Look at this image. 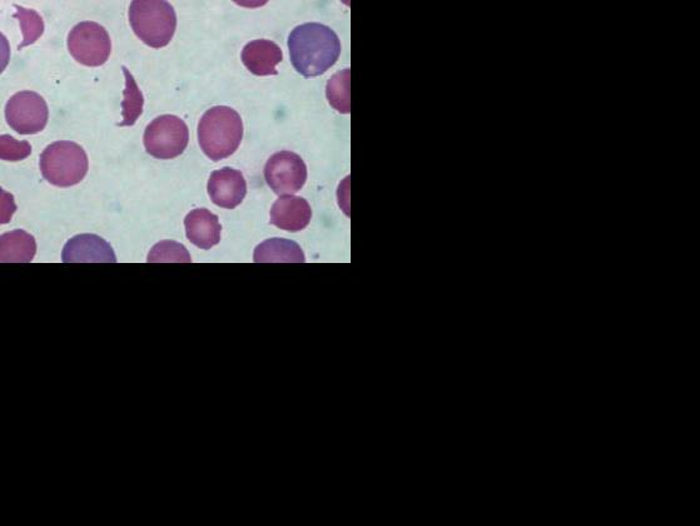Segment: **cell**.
<instances>
[{
  "instance_id": "cell-20",
  "label": "cell",
  "mask_w": 700,
  "mask_h": 526,
  "mask_svg": "<svg viewBox=\"0 0 700 526\" xmlns=\"http://www.w3.org/2000/svg\"><path fill=\"white\" fill-rule=\"evenodd\" d=\"M32 147L27 141L19 142L11 136L0 137V158L3 161H22L31 156Z\"/></svg>"
},
{
  "instance_id": "cell-14",
  "label": "cell",
  "mask_w": 700,
  "mask_h": 526,
  "mask_svg": "<svg viewBox=\"0 0 700 526\" xmlns=\"http://www.w3.org/2000/svg\"><path fill=\"white\" fill-rule=\"evenodd\" d=\"M37 253V242L24 230L7 232L0 237V262L28 263Z\"/></svg>"
},
{
  "instance_id": "cell-16",
  "label": "cell",
  "mask_w": 700,
  "mask_h": 526,
  "mask_svg": "<svg viewBox=\"0 0 700 526\" xmlns=\"http://www.w3.org/2000/svg\"><path fill=\"white\" fill-rule=\"evenodd\" d=\"M122 71L124 78H126V89L123 92L124 99L122 102L123 121L118 126L131 127L142 116L145 98H143L141 89L138 88L136 79L128 71V68L123 67Z\"/></svg>"
},
{
  "instance_id": "cell-2",
  "label": "cell",
  "mask_w": 700,
  "mask_h": 526,
  "mask_svg": "<svg viewBox=\"0 0 700 526\" xmlns=\"http://www.w3.org/2000/svg\"><path fill=\"white\" fill-rule=\"evenodd\" d=\"M243 122L235 109L218 106L208 109L198 123V143L212 161L231 157L240 147Z\"/></svg>"
},
{
  "instance_id": "cell-4",
  "label": "cell",
  "mask_w": 700,
  "mask_h": 526,
  "mask_svg": "<svg viewBox=\"0 0 700 526\" xmlns=\"http://www.w3.org/2000/svg\"><path fill=\"white\" fill-rule=\"evenodd\" d=\"M44 180L57 187L78 185L86 177L89 167L86 151L77 143H52L41 155L39 162Z\"/></svg>"
},
{
  "instance_id": "cell-9",
  "label": "cell",
  "mask_w": 700,
  "mask_h": 526,
  "mask_svg": "<svg viewBox=\"0 0 700 526\" xmlns=\"http://www.w3.org/2000/svg\"><path fill=\"white\" fill-rule=\"evenodd\" d=\"M207 190L216 206L233 210L245 200L247 183L240 171L225 167L212 172Z\"/></svg>"
},
{
  "instance_id": "cell-3",
  "label": "cell",
  "mask_w": 700,
  "mask_h": 526,
  "mask_svg": "<svg viewBox=\"0 0 700 526\" xmlns=\"http://www.w3.org/2000/svg\"><path fill=\"white\" fill-rule=\"evenodd\" d=\"M129 23L141 41L152 48L171 43L177 28L175 8L161 0H136L129 7Z\"/></svg>"
},
{
  "instance_id": "cell-12",
  "label": "cell",
  "mask_w": 700,
  "mask_h": 526,
  "mask_svg": "<svg viewBox=\"0 0 700 526\" xmlns=\"http://www.w3.org/2000/svg\"><path fill=\"white\" fill-rule=\"evenodd\" d=\"M188 241L201 250H211L221 241L220 220L207 208H196L185 218Z\"/></svg>"
},
{
  "instance_id": "cell-13",
  "label": "cell",
  "mask_w": 700,
  "mask_h": 526,
  "mask_svg": "<svg viewBox=\"0 0 700 526\" xmlns=\"http://www.w3.org/2000/svg\"><path fill=\"white\" fill-rule=\"evenodd\" d=\"M241 57L248 71L255 76L266 77L277 76L276 67L284 59V54L276 43L268 39H257L246 44Z\"/></svg>"
},
{
  "instance_id": "cell-11",
  "label": "cell",
  "mask_w": 700,
  "mask_h": 526,
  "mask_svg": "<svg viewBox=\"0 0 700 526\" xmlns=\"http://www.w3.org/2000/svg\"><path fill=\"white\" fill-rule=\"evenodd\" d=\"M312 210L305 198L282 196L271 208L273 226L287 232H300L310 225Z\"/></svg>"
},
{
  "instance_id": "cell-18",
  "label": "cell",
  "mask_w": 700,
  "mask_h": 526,
  "mask_svg": "<svg viewBox=\"0 0 700 526\" xmlns=\"http://www.w3.org/2000/svg\"><path fill=\"white\" fill-rule=\"evenodd\" d=\"M17 13L14 18L18 19L23 32V42L19 44L18 49L31 46L38 38H41L44 33L43 18L39 16L33 9H27L19 6H14Z\"/></svg>"
},
{
  "instance_id": "cell-15",
  "label": "cell",
  "mask_w": 700,
  "mask_h": 526,
  "mask_svg": "<svg viewBox=\"0 0 700 526\" xmlns=\"http://www.w3.org/2000/svg\"><path fill=\"white\" fill-rule=\"evenodd\" d=\"M253 260L256 263H305L304 251L296 242L286 238H271L258 245Z\"/></svg>"
},
{
  "instance_id": "cell-7",
  "label": "cell",
  "mask_w": 700,
  "mask_h": 526,
  "mask_svg": "<svg viewBox=\"0 0 700 526\" xmlns=\"http://www.w3.org/2000/svg\"><path fill=\"white\" fill-rule=\"evenodd\" d=\"M48 118L47 102L36 92H18L9 99L6 106L7 123L19 135L42 132L47 126Z\"/></svg>"
},
{
  "instance_id": "cell-17",
  "label": "cell",
  "mask_w": 700,
  "mask_h": 526,
  "mask_svg": "<svg viewBox=\"0 0 700 526\" xmlns=\"http://www.w3.org/2000/svg\"><path fill=\"white\" fill-rule=\"evenodd\" d=\"M326 97L332 107L340 113L351 112V71L344 69L336 73L327 83Z\"/></svg>"
},
{
  "instance_id": "cell-19",
  "label": "cell",
  "mask_w": 700,
  "mask_h": 526,
  "mask_svg": "<svg viewBox=\"0 0 700 526\" xmlns=\"http://www.w3.org/2000/svg\"><path fill=\"white\" fill-rule=\"evenodd\" d=\"M148 263H191L190 252L181 243L176 241H161L152 248L147 258Z\"/></svg>"
},
{
  "instance_id": "cell-10",
  "label": "cell",
  "mask_w": 700,
  "mask_h": 526,
  "mask_svg": "<svg viewBox=\"0 0 700 526\" xmlns=\"http://www.w3.org/2000/svg\"><path fill=\"white\" fill-rule=\"evenodd\" d=\"M64 263H116L117 257L106 240L96 235H79L66 243L62 252Z\"/></svg>"
},
{
  "instance_id": "cell-5",
  "label": "cell",
  "mask_w": 700,
  "mask_h": 526,
  "mask_svg": "<svg viewBox=\"0 0 700 526\" xmlns=\"http://www.w3.org/2000/svg\"><path fill=\"white\" fill-rule=\"evenodd\" d=\"M190 131L183 119L171 114L157 117L148 124L145 132L146 151L158 160H173L186 151Z\"/></svg>"
},
{
  "instance_id": "cell-6",
  "label": "cell",
  "mask_w": 700,
  "mask_h": 526,
  "mask_svg": "<svg viewBox=\"0 0 700 526\" xmlns=\"http://www.w3.org/2000/svg\"><path fill=\"white\" fill-rule=\"evenodd\" d=\"M68 51L83 66L101 67L111 56V37L98 23L82 22L68 34Z\"/></svg>"
},
{
  "instance_id": "cell-1",
  "label": "cell",
  "mask_w": 700,
  "mask_h": 526,
  "mask_svg": "<svg viewBox=\"0 0 700 526\" xmlns=\"http://www.w3.org/2000/svg\"><path fill=\"white\" fill-rule=\"evenodd\" d=\"M292 66L305 78L319 77L339 61L341 42L331 28L320 23L296 27L289 37Z\"/></svg>"
},
{
  "instance_id": "cell-8",
  "label": "cell",
  "mask_w": 700,
  "mask_h": 526,
  "mask_svg": "<svg viewBox=\"0 0 700 526\" xmlns=\"http://www.w3.org/2000/svg\"><path fill=\"white\" fill-rule=\"evenodd\" d=\"M265 178L268 187L276 195H289V193L292 195L305 186L306 163L294 152H277L266 163Z\"/></svg>"
}]
</instances>
